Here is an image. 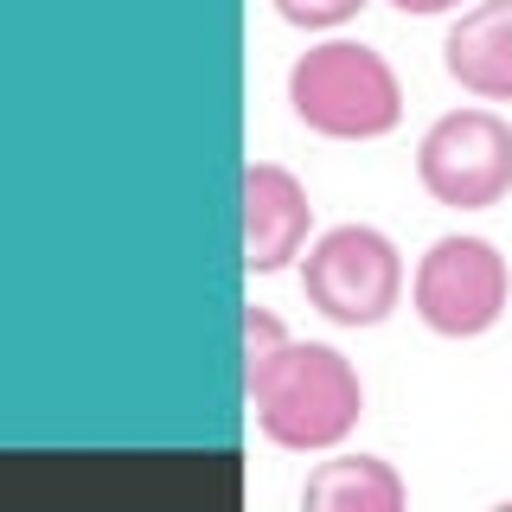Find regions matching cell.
<instances>
[{
  "label": "cell",
  "mask_w": 512,
  "mask_h": 512,
  "mask_svg": "<svg viewBox=\"0 0 512 512\" xmlns=\"http://www.w3.org/2000/svg\"><path fill=\"white\" fill-rule=\"evenodd\" d=\"M244 384H250V404H256V429L276 448H295V455L346 442L365 416V384L352 372V359L340 346H320V340H308V346L288 340Z\"/></svg>",
  "instance_id": "obj_1"
},
{
  "label": "cell",
  "mask_w": 512,
  "mask_h": 512,
  "mask_svg": "<svg viewBox=\"0 0 512 512\" xmlns=\"http://www.w3.org/2000/svg\"><path fill=\"white\" fill-rule=\"evenodd\" d=\"M295 116L327 141H378L404 122V84L384 64V52L359 39H327L295 58L288 71Z\"/></svg>",
  "instance_id": "obj_2"
},
{
  "label": "cell",
  "mask_w": 512,
  "mask_h": 512,
  "mask_svg": "<svg viewBox=\"0 0 512 512\" xmlns=\"http://www.w3.org/2000/svg\"><path fill=\"white\" fill-rule=\"evenodd\" d=\"M301 288L308 308L327 314L333 327H378L404 301V256L372 224H333L308 244Z\"/></svg>",
  "instance_id": "obj_3"
},
{
  "label": "cell",
  "mask_w": 512,
  "mask_h": 512,
  "mask_svg": "<svg viewBox=\"0 0 512 512\" xmlns=\"http://www.w3.org/2000/svg\"><path fill=\"white\" fill-rule=\"evenodd\" d=\"M416 180L436 205L487 212L512 192V122L500 109H448L416 141Z\"/></svg>",
  "instance_id": "obj_4"
},
{
  "label": "cell",
  "mask_w": 512,
  "mask_h": 512,
  "mask_svg": "<svg viewBox=\"0 0 512 512\" xmlns=\"http://www.w3.org/2000/svg\"><path fill=\"white\" fill-rule=\"evenodd\" d=\"M410 301L416 320L442 340H474L487 333L493 320L506 314L512 301V276H506V256L487 244V237H436L423 250L410 276Z\"/></svg>",
  "instance_id": "obj_5"
},
{
  "label": "cell",
  "mask_w": 512,
  "mask_h": 512,
  "mask_svg": "<svg viewBox=\"0 0 512 512\" xmlns=\"http://www.w3.org/2000/svg\"><path fill=\"white\" fill-rule=\"evenodd\" d=\"M308 231H314L308 186L282 160H250L244 167V263L256 276H276L308 250Z\"/></svg>",
  "instance_id": "obj_6"
},
{
  "label": "cell",
  "mask_w": 512,
  "mask_h": 512,
  "mask_svg": "<svg viewBox=\"0 0 512 512\" xmlns=\"http://www.w3.org/2000/svg\"><path fill=\"white\" fill-rule=\"evenodd\" d=\"M442 64L480 103H512V0H474L442 39Z\"/></svg>",
  "instance_id": "obj_7"
},
{
  "label": "cell",
  "mask_w": 512,
  "mask_h": 512,
  "mask_svg": "<svg viewBox=\"0 0 512 512\" xmlns=\"http://www.w3.org/2000/svg\"><path fill=\"white\" fill-rule=\"evenodd\" d=\"M404 500H410L404 474L378 455H333L301 487V506L308 512H397Z\"/></svg>",
  "instance_id": "obj_8"
},
{
  "label": "cell",
  "mask_w": 512,
  "mask_h": 512,
  "mask_svg": "<svg viewBox=\"0 0 512 512\" xmlns=\"http://www.w3.org/2000/svg\"><path fill=\"white\" fill-rule=\"evenodd\" d=\"M288 346V333H282V320L269 314V308H244V378L250 372H263L269 359Z\"/></svg>",
  "instance_id": "obj_9"
},
{
  "label": "cell",
  "mask_w": 512,
  "mask_h": 512,
  "mask_svg": "<svg viewBox=\"0 0 512 512\" xmlns=\"http://www.w3.org/2000/svg\"><path fill=\"white\" fill-rule=\"evenodd\" d=\"M359 7H365V0H276L282 20H288V26H308V32H333V26H346Z\"/></svg>",
  "instance_id": "obj_10"
},
{
  "label": "cell",
  "mask_w": 512,
  "mask_h": 512,
  "mask_svg": "<svg viewBox=\"0 0 512 512\" xmlns=\"http://www.w3.org/2000/svg\"><path fill=\"white\" fill-rule=\"evenodd\" d=\"M397 13H410V20H436V13H455L461 0H391Z\"/></svg>",
  "instance_id": "obj_11"
}]
</instances>
